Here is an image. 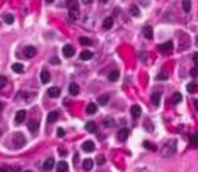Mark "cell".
Segmentation results:
<instances>
[{
	"mask_svg": "<svg viewBox=\"0 0 198 172\" xmlns=\"http://www.w3.org/2000/svg\"><path fill=\"white\" fill-rule=\"evenodd\" d=\"M176 152V140H168L160 149V155L163 157H172Z\"/></svg>",
	"mask_w": 198,
	"mask_h": 172,
	"instance_id": "6da1fadb",
	"label": "cell"
},
{
	"mask_svg": "<svg viewBox=\"0 0 198 172\" xmlns=\"http://www.w3.org/2000/svg\"><path fill=\"white\" fill-rule=\"evenodd\" d=\"M14 137H15L14 138V148H21V146H23L24 144H26L24 136L22 134V133H16Z\"/></svg>",
	"mask_w": 198,
	"mask_h": 172,
	"instance_id": "7a4b0ae2",
	"label": "cell"
},
{
	"mask_svg": "<svg viewBox=\"0 0 198 172\" xmlns=\"http://www.w3.org/2000/svg\"><path fill=\"white\" fill-rule=\"evenodd\" d=\"M172 47H174V44H172L171 41H167L166 44L159 45L157 49H159L160 52H163V53H170V52H172Z\"/></svg>",
	"mask_w": 198,
	"mask_h": 172,
	"instance_id": "3957f363",
	"label": "cell"
},
{
	"mask_svg": "<svg viewBox=\"0 0 198 172\" xmlns=\"http://www.w3.org/2000/svg\"><path fill=\"white\" fill-rule=\"evenodd\" d=\"M128 137H129V130H128V129H121V130L117 133V138H118L121 142H125V141L128 140Z\"/></svg>",
	"mask_w": 198,
	"mask_h": 172,
	"instance_id": "277c9868",
	"label": "cell"
},
{
	"mask_svg": "<svg viewBox=\"0 0 198 172\" xmlns=\"http://www.w3.org/2000/svg\"><path fill=\"white\" fill-rule=\"evenodd\" d=\"M26 115H27L26 110H19L18 113L15 114V122H16V123H22L24 121V118H26Z\"/></svg>",
	"mask_w": 198,
	"mask_h": 172,
	"instance_id": "5b68a950",
	"label": "cell"
},
{
	"mask_svg": "<svg viewBox=\"0 0 198 172\" xmlns=\"http://www.w3.org/2000/svg\"><path fill=\"white\" fill-rule=\"evenodd\" d=\"M62 53H64V56L67 57V59L72 57V56L75 54V49H73V46H71V45H65L64 49H62Z\"/></svg>",
	"mask_w": 198,
	"mask_h": 172,
	"instance_id": "8992f818",
	"label": "cell"
},
{
	"mask_svg": "<svg viewBox=\"0 0 198 172\" xmlns=\"http://www.w3.org/2000/svg\"><path fill=\"white\" fill-rule=\"evenodd\" d=\"M130 115L133 118H139L140 115H141V107H140L139 105L132 106V108H130Z\"/></svg>",
	"mask_w": 198,
	"mask_h": 172,
	"instance_id": "52a82bcc",
	"label": "cell"
},
{
	"mask_svg": "<svg viewBox=\"0 0 198 172\" xmlns=\"http://www.w3.org/2000/svg\"><path fill=\"white\" fill-rule=\"evenodd\" d=\"M47 95H49V98H52V99H54V98H59L60 96V88L50 87L49 90H47Z\"/></svg>",
	"mask_w": 198,
	"mask_h": 172,
	"instance_id": "ba28073f",
	"label": "cell"
},
{
	"mask_svg": "<svg viewBox=\"0 0 198 172\" xmlns=\"http://www.w3.org/2000/svg\"><path fill=\"white\" fill-rule=\"evenodd\" d=\"M37 53V49L34 46H27L24 47V56H26L27 59H31V57H34Z\"/></svg>",
	"mask_w": 198,
	"mask_h": 172,
	"instance_id": "9c48e42d",
	"label": "cell"
},
{
	"mask_svg": "<svg viewBox=\"0 0 198 172\" xmlns=\"http://www.w3.org/2000/svg\"><path fill=\"white\" fill-rule=\"evenodd\" d=\"M82 148H83L84 152H94L95 149V145L92 141H84L83 145H82Z\"/></svg>",
	"mask_w": 198,
	"mask_h": 172,
	"instance_id": "30bf717a",
	"label": "cell"
},
{
	"mask_svg": "<svg viewBox=\"0 0 198 172\" xmlns=\"http://www.w3.org/2000/svg\"><path fill=\"white\" fill-rule=\"evenodd\" d=\"M57 119H59V113H57V111H50V113L47 114L46 121H47V122H49V123L56 122Z\"/></svg>",
	"mask_w": 198,
	"mask_h": 172,
	"instance_id": "8fae6325",
	"label": "cell"
},
{
	"mask_svg": "<svg viewBox=\"0 0 198 172\" xmlns=\"http://www.w3.org/2000/svg\"><path fill=\"white\" fill-rule=\"evenodd\" d=\"M54 165V159L53 157H49L47 160H45L44 163V171H50Z\"/></svg>",
	"mask_w": 198,
	"mask_h": 172,
	"instance_id": "7c38bea8",
	"label": "cell"
},
{
	"mask_svg": "<svg viewBox=\"0 0 198 172\" xmlns=\"http://www.w3.org/2000/svg\"><path fill=\"white\" fill-rule=\"evenodd\" d=\"M142 33H144L147 39H152V38H154V30H152L151 26H145L144 30H142Z\"/></svg>",
	"mask_w": 198,
	"mask_h": 172,
	"instance_id": "4fadbf2b",
	"label": "cell"
},
{
	"mask_svg": "<svg viewBox=\"0 0 198 172\" xmlns=\"http://www.w3.org/2000/svg\"><path fill=\"white\" fill-rule=\"evenodd\" d=\"M27 126H29V130L31 131V133H37V131H38L39 122H38V121H30Z\"/></svg>",
	"mask_w": 198,
	"mask_h": 172,
	"instance_id": "5bb4252c",
	"label": "cell"
},
{
	"mask_svg": "<svg viewBox=\"0 0 198 172\" xmlns=\"http://www.w3.org/2000/svg\"><path fill=\"white\" fill-rule=\"evenodd\" d=\"M68 91H69V93H71V95H77V93H79V91H80V88H79V85L77 84H75V83H71V84H69V87H68Z\"/></svg>",
	"mask_w": 198,
	"mask_h": 172,
	"instance_id": "9a60e30c",
	"label": "cell"
},
{
	"mask_svg": "<svg viewBox=\"0 0 198 172\" xmlns=\"http://www.w3.org/2000/svg\"><path fill=\"white\" fill-rule=\"evenodd\" d=\"M113 24H114V19H113L111 16H109V18H106L103 21V27L106 30H109V29H111L113 27Z\"/></svg>",
	"mask_w": 198,
	"mask_h": 172,
	"instance_id": "2e32d148",
	"label": "cell"
},
{
	"mask_svg": "<svg viewBox=\"0 0 198 172\" xmlns=\"http://www.w3.org/2000/svg\"><path fill=\"white\" fill-rule=\"evenodd\" d=\"M57 171L59 172H67L68 171V164L65 161H59L57 163Z\"/></svg>",
	"mask_w": 198,
	"mask_h": 172,
	"instance_id": "e0dca14e",
	"label": "cell"
},
{
	"mask_svg": "<svg viewBox=\"0 0 198 172\" xmlns=\"http://www.w3.org/2000/svg\"><path fill=\"white\" fill-rule=\"evenodd\" d=\"M151 102H152V105H154V106H159V103H160V93L159 92H154V93H152Z\"/></svg>",
	"mask_w": 198,
	"mask_h": 172,
	"instance_id": "ac0fdd59",
	"label": "cell"
},
{
	"mask_svg": "<svg viewBox=\"0 0 198 172\" xmlns=\"http://www.w3.org/2000/svg\"><path fill=\"white\" fill-rule=\"evenodd\" d=\"M92 165H94L92 159H87V160H84V163H83V169L84 171H91Z\"/></svg>",
	"mask_w": 198,
	"mask_h": 172,
	"instance_id": "d6986e66",
	"label": "cell"
},
{
	"mask_svg": "<svg viewBox=\"0 0 198 172\" xmlns=\"http://www.w3.org/2000/svg\"><path fill=\"white\" fill-rule=\"evenodd\" d=\"M68 16L71 21H76L79 18V10H68Z\"/></svg>",
	"mask_w": 198,
	"mask_h": 172,
	"instance_id": "ffe728a7",
	"label": "cell"
},
{
	"mask_svg": "<svg viewBox=\"0 0 198 172\" xmlns=\"http://www.w3.org/2000/svg\"><path fill=\"white\" fill-rule=\"evenodd\" d=\"M49 80H50L49 72H47V70H42L41 72V82L44 83V84H46V83H49Z\"/></svg>",
	"mask_w": 198,
	"mask_h": 172,
	"instance_id": "44dd1931",
	"label": "cell"
},
{
	"mask_svg": "<svg viewBox=\"0 0 198 172\" xmlns=\"http://www.w3.org/2000/svg\"><path fill=\"white\" fill-rule=\"evenodd\" d=\"M186 90H187V92H190V93H194L195 91L198 90V85H197V83H194V82L189 83V84L186 85Z\"/></svg>",
	"mask_w": 198,
	"mask_h": 172,
	"instance_id": "7402d4cb",
	"label": "cell"
},
{
	"mask_svg": "<svg viewBox=\"0 0 198 172\" xmlns=\"http://www.w3.org/2000/svg\"><path fill=\"white\" fill-rule=\"evenodd\" d=\"M23 65L21 64V62H15V64H12V70L14 72H16V73H22L23 72Z\"/></svg>",
	"mask_w": 198,
	"mask_h": 172,
	"instance_id": "603a6c76",
	"label": "cell"
},
{
	"mask_svg": "<svg viewBox=\"0 0 198 172\" xmlns=\"http://www.w3.org/2000/svg\"><path fill=\"white\" fill-rule=\"evenodd\" d=\"M96 108H98V106L95 105V103H90L86 108V113L87 114H95L96 113Z\"/></svg>",
	"mask_w": 198,
	"mask_h": 172,
	"instance_id": "cb8c5ba5",
	"label": "cell"
},
{
	"mask_svg": "<svg viewBox=\"0 0 198 172\" xmlns=\"http://www.w3.org/2000/svg\"><path fill=\"white\" fill-rule=\"evenodd\" d=\"M107 102H109V95H101V96L98 98V103H99V106L107 105Z\"/></svg>",
	"mask_w": 198,
	"mask_h": 172,
	"instance_id": "d4e9b609",
	"label": "cell"
},
{
	"mask_svg": "<svg viewBox=\"0 0 198 172\" xmlns=\"http://www.w3.org/2000/svg\"><path fill=\"white\" fill-rule=\"evenodd\" d=\"M118 77H119V72H118V70H113V72H110V75H109V80H110V82H117Z\"/></svg>",
	"mask_w": 198,
	"mask_h": 172,
	"instance_id": "484cf974",
	"label": "cell"
},
{
	"mask_svg": "<svg viewBox=\"0 0 198 172\" xmlns=\"http://www.w3.org/2000/svg\"><path fill=\"white\" fill-rule=\"evenodd\" d=\"M67 7H68V10H79V3L75 0H69L67 3Z\"/></svg>",
	"mask_w": 198,
	"mask_h": 172,
	"instance_id": "4316f807",
	"label": "cell"
},
{
	"mask_svg": "<svg viewBox=\"0 0 198 172\" xmlns=\"http://www.w3.org/2000/svg\"><path fill=\"white\" fill-rule=\"evenodd\" d=\"M86 129L88 133H95V131H96V125H95L94 122H88L86 125Z\"/></svg>",
	"mask_w": 198,
	"mask_h": 172,
	"instance_id": "83f0119b",
	"label": "cell"
},
{
	"mask_svg": "<svg viewBox=\"0 0 198 172\" xmlns=\"http://www.w3.org/2000/svg\"><path fill=\"white\" fill-rule=\"evenodd\" d=\"M92 57V53L88 52V50H84V52L80 53V59L82 60H90Z\"/></svg>",
	"mask_w": 198,
	"mask_h": 172,
	"instance_id": "f1b7e54d",
	"label": "cell"
},
{
	"mask_svg": "<svg viewBox=\"0 0 198 172\" xmlns=\"http://www.w3.org/2000/svg\"><path fill=\"white\" fill-rule=\"evenodd\" d=\"M182 102V95H180L179 92H175L174 93V96H172V103L174 105H178V103Z\"/></svg>",
	"mask_w": 198,
	"mask_h": 172,
	"instance_id": "f546056e",
	"label": "cell"
},
{
	"mask_svg": "<svg viewBox=\"0 0 198 172\" xmlns=\"http://www.w3.org/2000/svg\"><path fill=\"white\" fill-rule=\"evenodd\" d=\"M79 41H80V44L84 45V46H91V45H92L91 39H90V38H86V37H82Z\"/></svg>",
	"mask_w": 198,
	"mask_h": 172,
	"instance_id": "4dcf8cb0",
	"label": "cell"
},
{
	"mask_svg": "<svg viewBox=\"0 0 198 172\" xmlns=\"http://www.w3.org/2000/svg\"><path fill=\"white\" fill-rule=\"evenodd\" d=\"M142 145H144L147 149H149V150H154V152L156 150V145H155V144H151L149 141H144V142H142Z\"/></svg>",
	"mask_w": 198,
	"mask_h": 172,
	"instance_id": "1f68e13d",
	"label": "cell"
},
{
	"mask_svg": "<svg viewBox=\"0 0 198 172\" xmlns=\"http://www.w3.org/2000/svg\"><path fill=\"white\" fill-rule=\"evenodd\" d=\"M14 21H15V18L12 16L11 14H7V15H4V22H6L7 24H12V23H14Z\"/></svg>",
	"mask_w": 198,
	"mask_h": 172,
	"instance_id": "d6a6232c",
	"label": "cell"
},
{
	"mask_svg": "<svg viewBox=\"0 0 198 172\" xmlns=\"http://www.w3.org/2000/svg\"><path fill=\"white\" fill-rule=\"evenodd\" d=\"M190 144H191L193 146L198 145V134H191V136H190Z\"/></svg>",
	"mask_w": 198,
	"mask_h": 172,
	"instance_id": "836d02e7",
	"label": "cell"
},
{
	"mask_svg": "<svg viewBox=\"0 0 198 172\" xmlns=\"http://www.w3.org/2000/svg\"><path fill=\"white\" fill-rule=\"evenodd\" d=\"M130 14L133 15V16H139V15H140L139 7H137V6H132V7H130Z\"/></svg>",
	"mask_w": 198,
	"mask_h": 172,
	"instance_id": "e575fe53",
	"label": "cell"
},
{
	"mask_svg": "<svg viewBox=\"0 0 198 172\" xmlns=\"http://www.w3.org/2000/svg\"><path fill=\"white\" fill-rule=\"evenodd\" d=\"M182 4H183V10H185L186 12H189L190 10H191V3H190V1H186V0H185Z\"/></svg>",
	"mask_w": 198,
	"mask_h": 172,
	"instance_id": "d590c367",
	"label": "cell"
},
{
	"mask_svg": "<svg viewBox=\"0 0 198 172\" xmlns=\"http://www.w3.org/2000/svg\"><path fill=\"white\" fill-rule=\"evenodd\" d=\"M190 75H191V77H197L198 76V65H195L194 68L190 69Z\"/></svg>",
	"mask_w": 198,
	"mask_h": 172,
	"instance_id": "8d00e7d4",
	"label": "cell"
},
{
	"mask_svg": "<svg viewBox=\"0 0 198 172\" xmlns=\"http://www.w3.org/2000/svg\"><path fill=\"white\" fill-rule=\"evenodd\" d=\"M168 79V76L166 75L164 72H162V73H159V75L156 76V80H167Z\"/></svg>",
	"mask_w": 198,
	"mask_h": 172,
	"instance_id": "74e56055",
	"label": "cell"
},
{
	"mask_svg": "<svg viewBox=\"0 0 198 172\" xmlns=\"http://www.w3.org/2000/svg\"><path fill=\"white\" fill-rule=\"evenodd\" d=\"M6 84H7V79H6V76H0V88H3Z\"/></svg>",
	"mask_w": 198,
	"mask_h": 172,
	"instance_id": "f35d334b",
	"label": "cell"
},
{
	"mask_svg": "<svg viewBox=\"0 0 198 172\" xmlns=\"http://www.w3.org/2000/svg\"><path fill=\"white\" fill-rule=\"evenodd\" d=\"M145 126H147V130L148 131H154V125H151V122L149 121H145Z\"/></svg>",
	"mask_w": 198,
	"mask_h": 172,
	"instance_id": "ab89813d",
	"label": "cell"
},
{
	"mask_svg": "<svg viewBox=\"0 0 198 172\" xmlns=\"http://www.w3.org/2000/svg\"><path fill=\"white\" fill-rule=\"evenodd\" d=\"M105 125H106V126H113V125H114V121H113L111 118H107V119L105 121Z\"/></svg>",
	"mask_w": 198,
	"mask_h": 172,
	"instance_id": "60d3db41",
	"label": "cell"
},
{
	"mask_svg": "<svg viewBox=\"0 0 198 172\" xmlns=\"http://www.w3.org/2000/svg\"><path fill=\"white\" fill-rule=\"evenodd\" d=\"M64 134H65L64 129H61V128H60L59 130H57V136H59V137H64Z\"/></svg>",
	"mask_w": 198,
	"mask_h": 172,
	"instance_id": "b9f144b4",
	"label": "cell"
},
{
	"mask_svg": "<svg viewBox=\"0 0 198 172\" xmlns=\"http://www.w3.org/2000/svg\"><path fill=\"white\" fill-rule=\"evenodd\" d=\"M193 61H194L195 64L198 65V52H197V53H194V54H193Z\"/></svg>",
	"mask_w": 198,
	"mask_h": 172,
	"instance_id": "7bdbcfd3",
	"label": "cell"
},
{
	"mask_svg": "<svg viewBox=\"0 0 198 172\" xmlns=\"http://www.w3.org/2000/svg\"><path fill=\"white\" fill-rule=\"evenodd\" d=\"M59 153H60V155H61V156H65V155H67V153H68V152H67V150H64V149H62V148H60V149H59Z\"/></svg>",
	"mask_w": 198,
	"mask_h": 172,
	"instance_id": "ee69618b",
	"label": "cell"
},
{
	"mask_svg": "<svg viewBox=\"0 0 198 172\" xmlns=\"http://www.w3.org/2000/svg\"><path fill=\"white\" fill-rule=\"evenodd\" d=\"M105 163V157L101 156V157H98V164H103Z\"/></svg>",
	"mask_w": 198,
	"mask_h": 172,
	"instance_id": "f6af8a7d",
	"label": "cell"
},
{
	"mask_svg": "<svg viewBox=\"0 0 198 172\" xmlns=\"http://www.w3.org/2000/svg\"><path fill=\"white\" fill-rule=\"evenodd\" d=\"M50 62H52V64H60V60L59 59H52Z\"/></svg>",
	"mask_w": 198,
	"mask_h": 172,
	"instance_id": "bcb514c9",
	"label": "cell"
},
{
	"mask_svg": "<svg viewBox=\"0 0 198 172\" xmlns=\"http://www.w3.org/2000/svg\"><path fill=\"white\" fill-rule=\"evenodd\" d=\"M193 103H194V107H195V110L198 111V100H194V102H193Z\"/></svg>",
	"mask_w": 198,
	"mask_h": 172,
	"instance_id": "7dc6e473",
	"label": "cell"
},
{
	"mask_svg": "<svg viewBox=\"0 0 198 172\" xmlns=\"http://www.w3.org/2000/svg\"><path fill=\"white\" fill-rule=\"evenodd\" d=\"M1 110H3V103L0 102V111H1Z\"/></svg>",
	"mask_w": 198,
	"mask_h": 172,
	"instance_id": "c3c4849f",
	"label": "cell"
},
{
	"mask_svg": "<svg viewBox=\"0 0 198 172\" xmlns=\"http://www.w3.org/2000/svg\"><path fill=\"white\" fill-rule=\"evenodd\" d=\"M0 172H6V169H4V168H0Z\"/></svg>",
	"mask_w": 198,
	"mask_h": 172,
	"instance_id": "681fc988",
	"label": "cell"
},
{
	"mask_svg": "<svg viewBox=\"0 0 198 172\" xmlns=\"http://www.w3.org/2000/svg\"><path fill=\"white\" fill-rule=\"evenodd\" d=\"M197 45H198V37H197Z\"/></svg>",
	"mask_w": 198,
	"mask_h": 172,
	"instance_id": "f907efd6",
	"label": "cell"
},
{
	"mask_svg": "<svg viewBox=\"0 0 198 172\" xmlns=\"http://www.w3.org/2000/svg\"><path fill=\"white\" fill-rule=\"evenodd\" d=\"M24 172H31V171H24Z\"/></svg>",
	"mask_w": 198,
	"mask_h": 172,
	"instance_id": "816d5d0a",
	"label": "cell"
}]
</instances>
